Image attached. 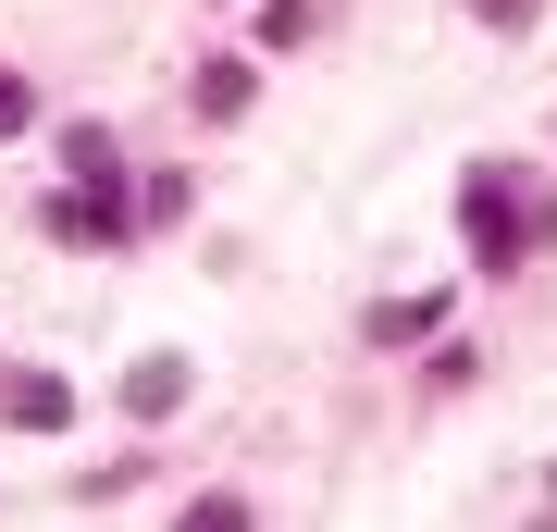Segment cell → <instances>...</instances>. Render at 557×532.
I'll return each mask as SVG.
<instances>
[{
	"label": "cell",
	"mask_w": 557,
	"mask_h": 532,
	"mask_svg": "<svg viewBox=\"0 0 557 532\" xmlns=\"http://www.w3.org/2000/svg\"><path fill=\"white\" fill-rule=\"evenodd\" d=\"M458 223H471V260L483 273H520L533 248H557V198L533 186V161H471V186H458Z\"/></svg>",
	"instance_id": "obj_1"
},
{
	"label": "cell",
	"mask_w": 557,
	"mask_h": 532,
	"mask_svg": "<svg viewBox=\"0 0 557 532\" xmlns=\"http://www.w3.org/2000/svg\"><path fill=\"white\" fill-rule=\"evenodd\" d=\"M50 236H62V248H124V186H75V198H50Z\"/></svg>",
	"instance_id": "obj_2"
},
{
	"label": "cell",
	"mask_w": 557,
	"mask_h": 532,
	"mask_svg": "<svg viewBox=\"0 0 557 532\" xmlns=\"http://www.w3.org/2000/svg\"><path fill=\"white\" fill-rule=\"evenodd\" d=\"M124 409H137V421L186 409V359H137V372H124Z\"/></svg>",
	"instance_id": "obj_3"
},
{
	"label": "cell",
	"mask_w": 557,
	"mask_h": 532,
	"mask_svg": "<svg viewBox=\"0 0 557 532\" xmlns=\"http://www.w3.org/2000/svg\"><path fill=\"white\" fill-rule=\"evenodd\" d=\"M13 421H25V434H62V421H75V396H62L50 372H25V384H13Z\"/></svg>",
	"instance_id": "obj_4"
},
{
	"label": "cell",
	"mask_w": 557,
	"mask_h": 532,
	"mask_svg": "<svg viewBox=\"0 0 557 532\" xmlns=\"http://www.w3.org/2000/svg\"><path fill=\"white\" fill-rule=\"evenodd\" d=\"M434 322H446V297H384L372 335H384V347H409V335H434Z\"/></svg>",
	"instance_id": "obj_5"
},
{
	"label": "cell",
	"mask_w": 557,
	"mask_h": 532,
	"mask_svg": "<svg viewBox=\"0 0 557 532\" xmlns=\"http://www.w3.org/2000/svg\"><path fill=\"white\" fill-rule=\"evenodd\" d=\"M62 161H75V186H124V161H112L100 124H75V137H62Z\"/></svg>",
	"instance_id": "obj_6"
},
{
	"label": "cell",
	"mask_w": 557,
	"mask_h": 532,
	"mask_svg": "<svg viewBox=\"0 0 557 532\" xmlns=\"http://www.w3.org/2000/svg\"><path fill=\"white\" fill-rule=\"evenodd\" d=\"M199 112H211V124L248 112V62H211V75H199Z\"/></svg>",
	"instance_id": "obj_7"
},
{
	"label": "cell",
	"mask_w": 557,
	"mask_h": 532,
	"mask_svg": "<svg viewBox=\"0 0 557 532\" xmlns=\"http://www.w3.org/2000/svg\"><path fill=\"white\" fill-rule=\"evenodd\" d=\"M25 124H38V87H25V75H0V137H25Z\"/></svg>",
	"instance_id": "obj_8"
},
{
	"label": "cell",
	"mask_w": 557,
	"mask_h": 532,
	"mask_svg": "<svg viewBox=\"0 0 557 532\" xmlns=\"http://www.w3.org/2000/svg\"><path fill=\"white\" fill-rule=\"evenodd\" d=\"M471 13H483V25H520V13H533V0H471Z\"/></svg>",
	"instance_id": "obj_9"
}]
</instances>
